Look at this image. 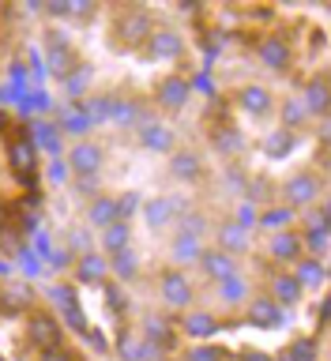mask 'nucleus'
I'll list each match as a JSON object with an SVG mask.
<instances>
[{
	"mask_svg": "<svg viewBox=\"0 0 331 361\" xmlns=\"http://www.w3.org/2000/svg\"><path fill=\"white\" fill-rule=\"evenodd\" d=\"M155 23L143 8H124L113 19V45L117 49H143V42L151 38Z\"/></svg>",
	"mask_w": 331,
	"mask_h": 361,
	"instance_id": "1",
	"label": "nucleus"
},
{
	"mask_svg": "<svg viewBox=\"0 0 331 361\" xmlns=\"http://www.w3.org/2000/svg\"><path fill=\"white\" fill-rule=\"evenodd\" d=\"M27 338L42 350V354H56V350H61V343H64V331H61V324H56L49 312H30Z\"/></svg>",
	"mask_w": 331,
	"mask_h": 361,
	"instance_id": "2",
	"label": "nucleus"
},
{
	"mask_svg": "<svg viewBox=\"0 0 331 361\" xmlns=\"http://www.w3.org/2000/svg\"><path fill=\"white\" fill-rule=\"evenodd\" d=\"M8 166H11V173L23 177V180L38 173V147H34V140L27 132L16 135V140L8 143Z\"/></svg>",
	"mask_w": 331,
	"mask_h": 361,
	"instance_id": "3",
	"label": "nucleus"
},
{
	"mask_svg": "<svg viewBox=\"0 0 331 361\" xmlns=\"http://www.w3.org/2000/svg\"><path fill=\"white\" fill-rule=\"evenodd\" d=\"M143 53H147V61H177V56L185 53V38H181L177 30L155 27L151 38L143 42Z\"/></svg>",
	"mask_w": 331,
	"mask_h": 361,
	"instance_id": "4",
	"label": "nucleus"
},
{
	"mask_svg": "<svg viewBox=\"0 0 331 361\" xmlns=\"http://www.w3.org/2000/svg\"><path fill=\"white\" fill-rule=\"evenodd\" d=\"M158 290H162V301L169 309H192V301H196V290H192V282L185 279V271H166L162 282H158Z\"/></svg>",
	"mask_w": 331,
	"mask_h": 361,
	"instance_id": "5",
	"label": "nucleus"
},
{
	"mask_svg": "<svg viewBox=\"0 0 331 361\" xmlns=\"http://www.w3.org/2000/svg\"><path fill=\"white\" fill-rule=\"evenodd\" d=\"M282 196H287V207H313L316 196H320V180L313 173H294L282 185Z\"/></svg>",
	"mask_w": 331,
	"mask_h": 361,
	"instance_id": "6",
	"label": "nucleus"
},
{
	"mask_svg": "<svg viewBox=\"0 0 331 361\" xmlns=\"http://www.w3.org/2000/svg\"><path fill=\"white\" fill-rule=\"evenodd\" d=\"M256 56L264 68H271V72H287L290 68V45H287V38H279V34H267V38L256 45Z\"/></svg>",
	"mask_w": 331,
	"mask_h": 361,
	"instance_id": "7",
	"label": "nucleus"
},
{
	"mask_svg": "<svg viewBox=\"0 0 331 361\" xmlns=\"http://www.w3.org/2000/svg\"><path fill=\"white\" fill-rule=\"evenodd\" d=\"M68 166H72L79 177H95L98 169H102V147H98V143L79 140L72 151H68Z\"/></svg>",
	"mask_w": 331,
	"mask_h": 361,
	"instance_id": "8",
	"label": "nucleus"
},
{
	"mask_svg": "<svg viewBox=\"0 0 331 361\" xmlns=\"http://www.w3.org/2000/svg\"><path fill=\"white\" fill-rule=\"evenodd\" d=\"M188 90H192V87H188L185 75H166L162 83H158L155 98H158V106H162V109H185Z\"/></svg>",
	"mask_w": 331,
	"mask_h": 361,
	"instance_id": "9",
	"label": "nucleus"
},
{
	"mask_svg": "<svg viewBox=\"0 0 331 361\" xmlns=\"http://www.w3.org/2000/svg\"><path fill=\"white\" fill-rule=\"evenodd\" d=\"M237 106H241L245 113H253V117H264V113L275 109V98H271V90H267V87L248 83V87L237 90Z\"/></svg>",
	"mask_w": 331,
	"mask_h": 361,
	"instance_id": "10",
	"label": "nucleus"
},
{
	"mask_svg": "<svg viewBox=\"0 0 331 361\" xmlns=\"http://www.w3.org/2000/svg\"><path fill=\"white\" fill-rule=\"evenodd\" d=\"M267 252L271 259H279V264H294V259H301V233H294V230H279L275 237L267 241Z\"/></svg>",
	"mask_w": 331,
	"mask_h": 361,
	"instance_id": "11",
	"label": "nucleus"
},
{
	"mask_svg": "<svg viewBox=\"0 0 331 361\" xmlns=\"http://www.w3.org/2000/svg\"><path fill=\"white\" fill-rule=\"evenodd\" d=\"M87 219H90V226H98V230H106V226H113V222H124L117 196H95L90 207H87Z\"/></svg>",
	"mask_w": 331,
	"mask_h": 361,
	"instance_id": "12",
	"label": "nucleus"
},
{
	"mask_svg": "<svg viewBox=\"0 0 331 361\" xmlns=\"http://www.w3.org/2000/svg\"><path fill=\"white\" fill-rule=\"evenodd\" d=\"M305 113H313V117H327V75L316 72L309 83H305V98H301Z\"/></svg>",
	"mask_w": 331,
	"mask_h": 361,
	"instance_id": "13",
	"label": "nucleus"
},
{
	"mask_svg": "<svg viewBox=\"0 0 331 361\" xmlns=\"http://www.w3.org/2000/svg\"><path fill=\"white\" fill-rule=\"evenodd\" d=\"M140 143L147 147V151H174L177 135H174V128H166L162 121H147L140 128Z\"/></svg>",
	"mask_w": 331,
	"mask_h": 361,
	"instance_id": "14",
	"label": "nucleus"
},
{
	"mask_svg": "<svg viewBox=\"0 0 331 361\" xmlns=\"http://www.w3.org/2000/svg\"><path fill=\"white\" fill-rule=\"evenodd\" d=\"M301 286L290 271H271V301L275 305H298L301 301Z\"/></svg>",
	"mask_w": 331,
	"mask_h": 361,
	"instance_id": "15",
	"label": "nucleus"
},
{
	"mask_svg": "<svg viewBox=\"0 0 331 361\" xmlns=\"http://www.w3.org/2000/svg\"><path fill=\"white\" fill-rule=\"evenodd\" d=\"M56 301H61V309H64V324L72 327V331L87 335L90 327H87V316H83V309H79L76 290H72V286H61V290H56Z\"/></svg>",
	"mask_w": 331,
	"mask_h": 361,
	"instance_id": "16",
	"label": "nucleus"
},
{
	"mask_svg": "<svg viewBox=\"0 0 331 361\" xmlns=\"http://www.w3.org/2000/svg\"><path fill=\"white\" fill-rule=\"evenodd\" d=\"M245 320L253 324V327H275L282 320V312H279V305L271 301V298H253V301H248Z\"/></svg>",
	"mask_w": 331,
	"mask_h": 361,
	"instance_id": "17",
	"label": "nucleus"
},
{
	"mask_svg": "<svg viewBox=\"0 0 331 361\" xmlns=\"http://www.w3.org/2000/svg\"><path fill=\"white\" fill-rule=\"evenodd\" d=\"M200 267L207 271L211 279H219V282L234 279V256L219 252V248H203V252H200Z\"/></svg>",
	"mask_w": 331,
	"mask_h": 361,
	"instance_id": "18",
	"label": "nucleus"
},
{
	"mask_svg": "<svg viewBox=\"0 0 331 361\" xmlns=\"http://www.w3.org/2000/svg\"><path fill=\"white\" fill-rule=\"evenodd\" d=\"M169 173L181 177V180H200L203 177V162L196 151H174V158H169Z\"/></svg>",
	"mask_w": 331,
	"mask_h": 361,
	"instance_id": "19",
	"label": "nucleus"
},
{
	"mask_svg": "<svg viewBox=\"0 0 331 361\" xmlns=\"http://www.w3.org/2000/svg\"><path fill=\"white\" fill-rule=\"evenodd\" d=\"M219 252H226V256L248 252V230H241L237 222H222L219 226Z\"/></svg>",
	"mask_w": 331,
	"mask_h": 361,
	"instance_id": "20",
	"label": "nucleus"
},
{
	"mask_svg": "<svg viewBox=\"0 0 331 361\" xmlns=\"http://www.w3.org/2000/svg\"><path fill=\"white\" fill-rule=\"evenodd\" d=\"M181 331H185L188 338H211L215 331H219V320H215L211 312H185Z\"/></svg>",
	"mask_w": 331,
	"mask_h": 361,
	"instance_id": "21",
	"label": "nucleus"
},
{
	"mask_svg": "<svg viewBox=\"0 0 331 361\" xmlns=\"http://www.w3.org/2000/svg\"><path fill=\"white\" fill-rule=\"evenodd\" d=\"M128 241H132L128 222H113V226H106V230H102V248H106L109 256L124 252V248H128Z\"/></svg>",
	"mask_w": 331,
	"mask_h": 361,
	"instance_id": "22",
	"label": "nucleus"
},
{
	"mask_svg": "<svg viewBox=\"0 0 331 361\" xmlns=\"http://www.w3.org/2000/svg\"><path fill=\"white\" fill-rule=\"evenodd\" d=\"M76 275H79V282H102L106 279V259L95 252H83L76 259Z\"/></svg>",
	"mask_w": 331,
	"mask_h": 361,
	"instance_id": "23",
	"label": "nucleus"
},
{
	"mask_svg": "<svg viewBox=\"0 0 331 361\" xmlns=\"http://www.w3.org/2000/svg\"><path fill=\"white\" fill-rule=\"evenodd\" d=\"M275 361H316V338L313 335H301V338H294V343L282 350V354Z\"/></svg>",
	"mask_w": 331,
	"mask_h": 361,
	"instance_id": "24",
	"label": "nucleus"
},
{
	"mask_svg": "<svg viewBox=\"0 0 331 361\" xmlns=\"http://www.w3.org/2000/svg\"><path fill=\"white\" fill-rule=\"evenodd\" d=\"M290 275L298 279L301 290H305V286H320V282L327 279V275H324V259H301L298 271H290Z\"/></svg>",
	"mask_w": 331,
	"mask_h": 361,
	"instance_id": "25",
	"label": "nucleus"
},
{
	"mask_svg": "<svg viewBox=\"0 0 331 361\" xmlns=\"http://www.w3.org/2000/svg\"><path fill=\"white\" fill-rule=\"evenodd\" d=\"M90 79H95V68H90V64H79V68H72V72L64 75V90H68L72 98H83Z\"/></svg>",
	"mask_w": 331,
	"mask_h": 361,
	"instance_id": "26",
	"label": "nucleus"
},
{
	"mask_svg": "<svg viewBox=\"0 0 331 361\" xmlns=\"http://www.w3.org/2000/svg\"><path fill=\"white\" fill-rule=\"evenodd\" d=\"M72 61H76L72 49H68V45H61V38H49V68H53V72H56V75H68V72L76 68Z\"/></svg>",
	"mask_w": 331,
	"mask_h": 361,
	"instance_id": "27",
	"label": "nucleus"
},
{
	"mask_svg": "<svg viewBox=\"0 0 331 361\" xmlns=\"http://www.w3.org/2000/svg\"><path fill=\"white\" fill-rule=\"evenodd\" d=\"M290 147H294V132L279 128V132H271L267 140H264V154H267V158H287Z\"/></svg>",
	"mask_w": 331,
	"mask_h": 361,
	"instance_id": "28",
	"label": "nucleus"
},
{
	"mask_svg": "<svg viewBox=\"0 0 331 361\" xmlns=\"http://www.w3.org/2000/svg\"><path fill=\"white\" fill-rule=\"evenodd\" d=\"M290 207H267V211H260L256 214V226H264V230H287V226H290Z\"/></svg>",
	"mask_w": 331,
	"mask_h": 361,
	"instance_id": "29",
	"label": "nucleus"
},
{
	"mask_svg": "<svg viewBox=\"0 0 331 361\" xmlns=\"http://www.w3.org/2000/svg\"><path fill=\"white\" fill-rule=\"evenodd\" d=\"M174 214H177V203L174 200H151V203H147V222H151V226L174 222Z\"/></svg>",
	"mask_w": 331,
	"mask_h": 361,
	"instance_id": "30",
	"label": "nucleus"
},
{
	"mask_svg": "<svg viewBox=\"0 0 331 361\" xmlns=\"http://www.w3.org/2000/svg\"><path fill=\"white\" fill-rule=\"evenodd\" d=\"M309 121V113H305V106L298 98H290V102H282V128L294 132V128H301V124Z\"/></svg>",
	"mask_w": 331,
	"mask_h": 361,
	"instance_id": "31",
	"label": "nucleus"
},
{
	"mask_svg": "<svg viewBox=\"0 0 331 361\" xmlns=\"http://www.w3.org/2000/svg\"><path fill=\"white\" fill-rule=\"evenodd\" d=\"M109 109H113V98H90L83 113H87V121L90 124H102V121H109Z\"/></svg>",
	"mask_w": 331,
	"mask_h": 361,
	"instance_id": "32",
	"label": "nucleus"
},
{
	"mask_svg": "<svg viewBox=\"0 0 331 361\" xmlns=\"http://www.w3.org/2000/svg\"><path fill=\"white\" fill-rule=\"evenodd\" d=\"M61 128L64 132H72V135H83L90 128V121H87V113L83 109H68L64 113V121H61Z\"/></svg>",
	"mask_w": 331,
	"mask_h": 361,
	"instance_id": "33",
	"label": "nucleus"
},
{
	"mask_svg": "<svg viewBox=\"0 0 331 361\" xmlns=\"http://www.w3.org/2000/svg\"><path fill=\"white\" fill-rule=\"evenodd\" d=\"M200 252H203V248L196 245V237H192V233H181L177 237V245H174V256L177 259H200Z\"/></svg>",
	"mask_w": 331,
	"mask_h": 361,
	"instance_id": "34",
	"label": "nucleus"
},
{
	"mask_svg": "<svg viewBox=\"0 0 331 361\" xmlns=\"http://www.w3.org/2000/svg\"><path fill=\"white\" fill-rule=\"evenodd\" d=\"M113 271H117L121 279H132V275H136V259H132V252H128V248L113 256Z\"/></svg>",
	"mask_w": 331,
	"mask_h": 361,
	"instance_id": "35",
	"label": "nucleus"
},
{
	"mask_svg": "<svg viewBox=\"0 0 331 361\" xmlns=\"http://www.w3.org/2000/svg\"><path fill=\"white\" fill-rule=\"evenodd\" d=\"M226 354L219 346H196V350H188V361H222Z\"/></svg>",
	"mask_w": 331,
	"mask_h": 361,
	"instance_id": "36",
	"label": "nucleus"
},
{
	"mask_svg": "<svg viewBox=\"0 0 331 361\" xmlns=\"http://www.w3.org/2000/svg\"><path fill=\"white\" fill-rule=\"evenodd\" d=\"M234 222L241 226V230H253V226H256V207H253V203H241L237 214H234Z\"/></svg>",
	"mask_w": 331,
	"mask_h": 361,
	"instance_id": "37",
	"label": "nucleus"
},
{
	"mask_svg": "<svg viewBox=\"0 0 331 361\" xmlns=\"http://www.w3.org/2000/svg\"><path fill=\"white\" fill-rule=\"evenodd\" d=\"M215 147H222L226 154H234L237 147H241V140H237V132H222V135H215Z\"/></svg>",
	"mask_w": 331,
	"mask_h": 361,
	"instance_id": "38",
	"label": "nucleus"
},
{
	"mask_svg": "<svg viewBox=\"0 0 331 361\" xmlns=\"http://www.w3.org/2000/svg\"><path fill=\"white\" fill-rule=\"evenodd\" d=\"M4 301H8V312H16V309H23V305H27V290H8L4 293ZM4 301H0V305H4Z\"/></svg>",
	"mask_w": 331,
	"mask_h": 361,
	"instance_id": "39",
	"label": "nucleus"
},
{
	"mask_svg": "<svg viewBox=\"0 0 331 361\" xmlns=\"http://www.w3.org/2000/svg\"><path fill=\"white\" fill-rule=\"evenodd\" d=\"M90 11L95 8H90L87 0H64V16H90Z\"/></svg>",
	"mask_w": 331,
	"mask_h": 361,
	"instance_id": "40",
	"label": "nucleus"
},
{
	"mask_svg": "<svg viewBox=\"0 0 331 361\" xmlns=\"http://www.w3.org/2000/svg\"><path fill=\"white\" fill-rule=\"evenodd\" d=\"M241 361H275V357L260 354V350H241Z\"/></svg>",
	"mask_w": 331,
	"mask_h": 361,
	"instance_id": "41",
	"label": "nucleus"
},
{
	"mask_svg": "<svg viewBox=\"0 0 331 361\" xmlns=\"http://www.w3.org/2000/svg\"><path fill=\"white\" fill-rule=\"evenodd\" d=\"M49 177H53V180H64V166H61V162H53V169H49Z\"/></svg>",
	"mask_w": 331,
	"mask_h": 361,
	"instance_id": "42",
	"label": "nucleus"
},
{
	"mask_svg": "<svg viewBox=\"0 0 331 361\" xmlns=\"http://www.w3.org/2000/svg\"><path fill=\"white\" fill-rule=\"evenodd\" d=\"M8 271H11V267H8V259H4V264H0V275H8Z\"/></svg>",
	"mask_w": 331,
	"mask_h": 361,
	"instance_id": "43",
	"label": "nucleus"
},
{
	"mask_svg": "<svg viewBox=\"0 0 331 361\" xmlns=\"http://www.w3.org/2000/svg\"><path fill=\"white\" fill-rule=\"evenodd\" d=\"M0 226H4V211H0Z\"/></svg>",
	"mask_w": 331,
	"mask_h": 361,
	"instance_id": "44",
	"label": "nucleus"
}]
</instances>
